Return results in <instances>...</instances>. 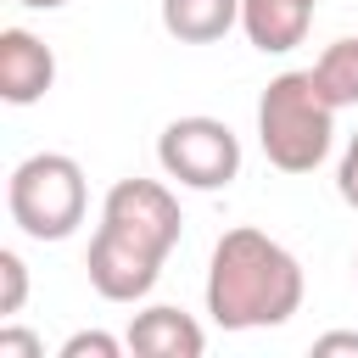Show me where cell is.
Here are the masks:
<instances>
[{"mask_svg": "<svg viewBox=\"0 0 358 358\" xmlns=\"http://www.w3.org/2000/svg\"><path fill=\"white\" fill-rule=\"evenodd\" d=\"M84 268H90V285L106 296V302H140L151 285H157V274H162V257L157 252H145V246H134L129 235H117V229H95V241H90V257H84Z\"/></svg>", "mask_w": 358, "mask_h": 358, "instance_id": "6", "label": "cell"}, {"mask_svg": "<svg viewBox=\"0 0 358 358\" xmlns=\"http://www.w3.org/2000/svg\"><path fill=\"white\" fill-rule=\"evenodd\" d=\"M241 22V0H162V28L179 45H213Z\"/></svg>", "mask_w": 358, "mask_h": 358, "instance_id": "10", "label": "cell"}, {"mask_svg": "<svg viewBox=\"0 0 358 358\" xmlns=\"http://www.w3.org/2000/svg\"><path fill=\"white\" fill-rule=\"evenodd\" d=\"M22 302H28V268H22V257L6 246V252H0V313L11 319V313H22Z\"/></svg>", "mask_w": 358, "mask_h": 358, "instance_id": "12", "label": "cell"}, {"mask_svg": "<svg viewBox=\"0 0 358 358\" xmlns=\"http://www.w3.org/2000/svg\"><path fill=\"white\" fill-rule=\"evenodd\" d=\"M313 84L324 90V101L341 112V106H358V39H336L324 45V56L313 62Z\"/></svg>", "mask_w": 358, "mask_h": 358, "instance_id": "11", "label": "cell"}, {"mask_svg": "<svg viewBox=\"0 0 358 358\" xmlns=\"http://www.w3.org/2000/svg\"><path fill=\"white\" fill-rule=\"evenodd\" d=\"M101 224L117 229V235H129L134 246H145L157 257H168L179 246V229H185L173 190L157 185V179H117L106 190V201H101Z\"/></svg>", "mask_w": 358, "mask_h": 358, "instance_id": "5", "label": "cell"}, {"mask_svg": "<svg viewBox=\"0 0 358 358\" xmlns=\"http://www.w3.org/2000/svg\"><path fill=\"white\" fill-rule=\"evenodd\" d=\"M352 268H358V257H352Z\"/></svg>", "mask_w": 358, "mask_h": 358, "instance_id": "18", "label": "cell"}, {"mask_svg": "<svg viewBox=\"0 0 358 358\" xmlns=\"http://www.w3.org/2000/svg\"><path fill=\"white\" fill-rule=\"evenodd\" d=\"M123 341H129V352H140V358H201V347H207L201 324H196L190 313L168 308V302L134 313V324H129Z\"/></svg>", "mask_w": 358, "mask_h": 358, "instance_id": "8", "label": "cell"}, {"mask_svg": "<svg viewBox=\"0 0 358 358\" xmlns=\"http://www.w3.org/2000/svg\"><path fill=\"white\" fill-rule=\"evenodd\" d=\"M296 308H302V263L252 224L224 229L207 263V313L224 330H268L285 324Z\"/></svg>", "mask_w": 358, "mask_h": 358, "instance_id": "1", "label": "cell"}, {"mask_svg": "<svg viewBox=\"0 0 358 358\" xmlns=\"http://www.w3.org/2000/svg\"><path fill=\"white\" fill-rule=\"evenodd\" d=\"M17 6H28V11H56V6H67V0H17Z\"/></svg>", "mask_w": 358, "mask_h": 358, "instance_id": "17", "label": "cell"}, {"mask_svg": "<svg viewBox=\"0 0 358 358\" xmlns=\"http://www.w3.org/2000/svg\"><path fill=\"white\" fill-rule=\"evenodd\" d=\"M6 207H11V224L28 241H67L84 224V207H90L84 168L62 151H34L11 168Z\"/></svg>", "mask_w": 358, "mask_h": 358, "instance_id": "3", "label": "cell"}, {"mask_svg": "<svg viewBox=\"0 0 358 358\" xmlns=\"http://www.w3.org/2000/svg\"><path fill=\"white\" fill-rule=\"evenodd\" d=\"M0 358H45V341H39L34 330L6 324V330H0Z\"/></svg>", "mask_w": 358, "mask_h": 358, "instance_id": "14", "label": "cell"}, {"mask_svg": "<svg viewBox=\"0 0 358 358\" xmlns=\"http://www.w3.org/2000/svg\"><path fill=\"white\" fill-rule=\"evenodd\" d=\"M330 134H336V106L313 84V67L268 78L257 101V140L280 173H313L330 157Z\"/></svg>", "mask_w": 358, "mask_h": 358, "instance_id": "2", "label": "cell"}, {"mask_svg": "<svg viewBox=\"0 0 358 358\" xmlns=\"http://www.w3.org/2000/svg\"><path fill=\"white\" fill-rule=\"evenodd\" d=\"M336 190H341V201H347V207H358V134H352V140H347V151H341Z\"/></svg>", "mask_w": 358, "mask_h": 358, "instance_id": "15", "label": "cell"}, {"mask_svg": "<svg viewBox=\"0 0 358 358\" xmlns=\"http://www.w3.org/2000/svg\"><path fill=\"white\" fill-rule=\"evenodd\" d=\"M56 84V56L28 28H0V101L34 106Z\"/></svg>", "mask_w": 358, "mask_h": 358, "instance_id": "7", "label": "cell"}, {"mask_svg": "<svg viewBox=\"0 0 358 358\" xmlns=\"http://www.w3.org/2000/svg\"><path fill=\"white\" fill-rule=\"evenodd\" d=\"M313 0H241V28L263 56H285L308 39Z\"/></svg>", "mask_w": 358, "mask_h": 358, "instance_id": "9", "label": "cell"}, {"mask_svg": "<svg viewBox=\"0 0 358 358\" xmlns=\"http://www.w3.org/2000/svg\"><path fill=\"white\" fill-rule=\"evenodd\" d=\"M313 352H319V358H330V352H352V358H358V330H330V336L313 341Z\"/></svg>", "mask_w": 358, "mask_h": 358, "instance_id": "16", "label": "cell"}, {"mask_svg": "<svg viewBox=\"0 0 358 358\" xmlns=\"http://www.w3.org/2000/svg\"><path fill=\"white\" fill-rule=\"evenodd\" d=\"M157 162L190 190H224L241 173V140L218 117H173L157 140Z\"/></svg>", "mask_w": 358, "mask_h": 358, "instance_id": "4", "label": "cell"}, {"mask_svg": "<svg viewBox=\"0 0 358 358\" xmlns=\"http://www.w3.org/2000/svg\"><path fill=\"white\" fill-rule=\"evenodd\" d=\"M129 341H112V336H101V330H78V336H67L62 341V358H117Z\"/></svg>", "mask_w": 358, "mask_h": 358, "instance_id": "13", "label": "cell"}]
</instances>
